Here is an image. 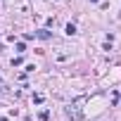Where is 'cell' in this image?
I'll return each mask as SVG.
<instances>
[{
	"mask_svg": "<svg viewBox=\"0 0 121 121\" xmlns=\"http://www.w3.org/2000/svg\"><path fill=\"white\" fill-rule=\"evenodd\" d=\"M33 36H38V38H43V40H48V38H50V33H48V31H36Z\"/></svg>",
	"mask_w": 121,
	"mask_h": 121,
	"instance_id": "cell-2",
	"label": "cell"
},
{
	"mask_svg": "<svg viewBox=\"0 0 121 121\" xmlns=\"http://www.w3.org/2000/svg\"><path fill=\"white\" fill-rule=\"evenodd\" d=\"M0 121H7V119H5V116H0Z\"/></svg>",
	"mask_w": 121,
	"mask_h": 121,
	"instance_id": "cell-5",
	"label": "cell"
},
{
	"mask_svg": "<svg viewBox=\"0 0 121 121\" xmlns=\"http://www.w3.org/2000/svg\"><path fill=\"white\" fill-rule=\"evenodd\" d=\"M67 33L74 36V33H76V26H74V24H67Z\"/></svg>",
	"mask_w": 121,
	"mask_h": 121,
	"instance_id": "cell-3",
	"label": "cell"
},
{
	"mask_svg": "<svg viewBox=\"0 0 121 121\" xmlns=\"http://www.w3.org/2000/svg\"><path fill=\"white\" fill-rule=\"evenodd\" d=\"M67 114H69V116H71L74 121H81V112H78V109H74V107H69V109H67Z\"/></svg>",
	"mask_w": 121,
	"mask_h": 121,
	"instance_id": "cell-1",
	"label": "cell"
},
{
	"mask_svg": "<svg viewBox=\"0 0 121 121\" xmlns=\"http://www.w3.org/2000/svg\"><path fill=\"white\" fill-rule=\"evenodd\" d=\"M90 3H97V0H90Z\"/></svg>",
	"mask_w": 121,
	"mask_h": 121,
	"instance_id": "cell-6",
	"label": "cell"
},
{
	"mask_svg": "<svg viewBox=\"0 0 121 121\" xmlns=\"http://www.w3.org/2000/svg\"><path fill=\"white\" fill-rule=\"evenodd\" d=\"M38 119H40V121H48V119H50V114H48V112H45V109H43V112H40V114H38Z\"/></svg>",
	"mask_w": 121,
	"mask_h": 121,
	"instance_id": "cell-4",
	"label": "cell"
}]
</instances>
